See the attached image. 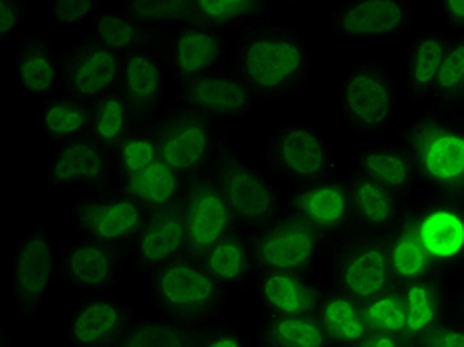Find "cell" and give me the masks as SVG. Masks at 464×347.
<instances>
[{
  "label": "cell",
  "instance_id": "obj_52",
  "mask_svg": "<svg viewBox=\"0 0 464 347\" xmlns=\"http://www.w3.org/2000/svg\"><path fill=\"white\" fill-rule=\"evenodd\" d=\"M407 347H427L425 342H407Z\"/></svg>",
  "mask_w": 464,
  "mask_h": 347
},
{
  "label": "cell",
  "instance_id": "obj_23",
  "mask_svg": "<svg viewBox=\"0 0 464 347\" xmlns=\"http://www.w3.org/2000/svg\"><path fill=\"white\" fill-rule=\"evenodd\" d=\"M110 181V153L103 151L88 135L56 147L48 163L46 185L52 191H64L70 187L100 191V188H108Z\"/></svg>",
  "mask_w": 464,
  "mask_h": 347
},
{
  "label": "cell",
  "instance_id": "obj_19",
  "mask_svg": "<svg viewBox=\"0 0 464 347\" xmlns=\"http://www.w3.org/2000/svg\"><path fill=\"white\" fill-rule=\"evenodd\" d=\"M128 252L76 236L58 255V282L82 296L108 294L120 280Z\"/></svg>",
  "mask_w": 464,
  "mask_h": 347
},
{
  "label": "cell",
  "instance_id": "obj_32",
  "mask_svg": "<svg viewBox=\"0 0 464 347\" xmlns=\"http://www.w3.org/2000/svg\"><path fill=\"white\" fill-rule=\"evenodd\" d=\"M383 236L387 245L389 265H392L397 286H405V284L411 282L439 276L417 236L413 215H411V203L407 205L403 213H401L397 223L389 228Z\"/></svg>",
  "mask_w": 464,
  "mask_h": 347
},
{
  "label": "cell",
  "instance_id": "obj_35",
  "mask_svg": "<svg viewBox=\"0 0 464 347\" xmlns=\"http://www.w3.org/2000/svg\"><path fill=\"white\" fill-rule=\"evenodd\" d=\"M255 347H332V342L315 313H265L256 323Z\"/></svg>",
  "mask_w": 464,
  "mask_h": 347
},
{
  "label": "cell",
  "instance_id": "obj_18",
  "mask_svg": "<svg viewBox=\"0 0 464 347\" xmlns=\"http://www.w3.org/2000/svg\"><path fill=\"white\" fill-rule=\"evenodd\" d=\"M140 318L128 302L110 294H88L64 320V347H113Z\"/></svg>",
  "mask_w": 464,
  "mask_h": 347
},
{
  "label": "cell",
  "instance_id": "obj_48",
  "mask_svg": "<svg viewBox=\"0 0 464 347\" xmlns=\"http://www.w3.org/2000/svg\"><path fill=\"white\" fill-rule=\"evenodd\" d=\"M439 13L445 20L447 33L464 34V0H445L439 3Z\"/></svg>",
  "mask_w": 464,
  "mask_h": 347
},
{
  "label": "cell",
  "instance_id": "obj_41",
  "mask_svg": "<svg viewBox=\"0 0 464 347\" xmlns=\"http://www.w3.org/2000/svg\"><path fill=\"white\" fill-rule=\"evenodd\" d=\"M160 161H161V155H160V145H157L155 135L151 131L131 133L130 138L118 147V149H113L110 153V171H111L110 187L137 177Z\"/></svg>",
  "mask_w": 464,
  "mask_h": 347
},
{
  "label": "cell",
  "instance_id": "obj_10",
  "mask_svg": "<svg viewBox=\"0 0 464 347\" xmlns=\"http://www.w3.org/2000/svg\"><path fill=\"white\" fill-rule=\"evenodd\" d=\"M155 42L169 80L179 86L225 70L228 64L230 42L227 34L198 18L161 30Z\"/></svg>",
  "mask_w": 464,
  "mask_h": 347
},
{
  "label": "cell",
  "instance_id": "obj_11",
  "mask_svg": "<svg viewBox=\"0 0 464 347\" xmlns=\"http://www.w3.org/2000/svg\"><path fill=\"white\" fill-rule=\"evenodd\" d=\"M417 236L437 275L464 276V197L427 195L411 203Z\"/></svg>",
  "mask_w": 464,
  "mask_h": 347
},
{
  "label": "cell",
  "instance_id": "obj_47",
  "mask_svg": "<svg viewBox=\"0 0 464 347\" xmlns=\"http://www.w3.org/2000/svg\"><path fill=\"white\" fill-rule=\"evenodd\" d=\"M425 343L427 347H464V320L452 315Z\"/></svg>",
  "mask_w": 464,
  "mask_h": 347
},
{
  "label": "cell",
  "instance_id": "obj_7",
  "mask_svg": "<svg viewBox=\"0 0 464 347\" xmlns=\"http://www.w3.org/2000/svg\"><path fill=\"white\" fill-rule=\"evenodd\" d=\"M260 165L278 183L298 187L337 173L325 133L312 123L286 121L274 128L260 149Z\"/></svg>",
  "mask_w": 464,
  "mask_h": 347
},
{
  "label": "cell",
  "instance_id": "obj_8",
  "mask_svg": "<svg viewBox=\"0 0 464 347\" xmlns=\"http://www.w3.org/2000/svg\"><path fill=\"white\" fill-rule=\"evenodd\" d=\"M258 272H304L318 275L328 266L335 238L305 225L288 210L258 233L250 235Z\"/></svg>",
  "mask_w": 464,
  "mask_h": 347
},
{
  "label": "cell",
  "instance_id": "obj_44",
  "mask_svg": "<svg viewBox=\"0 0 464 347\" xmlns=\"http://www.w3.org/2000/svg\"><path fill=\"white\" fill-rule=\"evenodd\" d=\"M50 14L64 30H73L88 20H96L102 14V5L98 0H76V3H50Z\"/></svg>",
  "mask_w": 464,
  "mask_h": 347
},
{
  "label": "cell",
  "instance_id": "obj_50",
  "mask_svg": "<svg viewBox=\"0 0 464 347\" xmlns=\"http://www.w3.org/2000/svg\"><path fill=\"white\" fill-rule=\"evenodd\" d=\"M452 310H455V315L464 320V276L459 278L457 288L452 290Z\"/></svg>",
  "mask_w": 464,
  "mask_h": 347
},
{
  "label": "cell",
  "instance_id": "obj_21",
  "mask_svg": "<svg viewBox=\"0 0 464 347\" xmlns=\"http://www.w3.org/2000/svg\"><path fill=\"white\" fill-rule=\"evenodd\" d=\"M171 101L203 115L210 121L227 125L228 121L246 118L258 100L252 96L235 73L225 68L181 83Z\"/></svg>",
  "mask_w": 464,
  "mask_h": 347
},
{
  "label": "cell",
  "instance_id": "obj_46",
  "mask_svg": "<svg viewBox=\"0 0 464 347\" xmlns=\"http://www.w3.org/2000/svg\"><path fill=\"white\" fill-rule=\"evenodd\" d=\"M198 347H255V345L242 335V332L237 328V325L218 323L215 328L207 330Z\"/></svg>",
  "mask_w": 464,
  "mask_h": 347
},
{
  "label": "cell",
  "instance_id": "obj_49",
  "mask_svg": "<svg viewBox=\"0 0 464 347\" xmlns=\"http://www.w3.org/2000/svg\"><path fill=\"white\" fill-rule=\"evenodd\" d=\"M357 347H407V340L389 333H369Z\"/></svg>",
  "mask_w": 464,
  "mask_h": 347
},
{
  "label": "cell",
  "instance_id": "obj_25",
  "mask_svg": "<svg viewBox=\"0 0 464 347\" xmlns=\"http://www.w3.org/2000/svg\"><path fill=\"white\" fill-rule=\"evenodd\" d=\"M405 302V340L427 342L442 323L449 322L452 310V290L449 280L432 276L399 286Z\"/></svg>",
  "mask_w": 464,
  "mask_h": 347
},
{
  "label": "cell",
  "instance_id": "obj_38",
  "mask_svg": "<svg viewBox=\"0 0 464 347\" xmlns=\"http://www.w3.org/2000/svg\"><path fill=\"white\" fill-rule=\"evenodd\" d=\"M207 330L169 318L140 315L113 347H198Z\"/></svg>",
  "mask_w": 464,
  "mask_h": 347
},
{
  "label": "cell",
  "instance_id": "obj_14",
  "mask_svg": "<svg viewBox=\"0 0 464 347\" xmlns=\"http://www.w3.org/2000/svg\"><path fill=\"white\" fill-rule=\"evenodd\" d=\"M121 72L123 56L88 33L60 52L58 92L92 103L120 88Z\"/></svg>",
  "mask_w": 464,
  "mask_h": 347
},
{
  "label": "cell",
  "instance_id": "obj_39",
  "mask_svg": "<svg viewBox=\"0 0 464 347\" xmlns=\"http://www.w3.org/2000/svg\"><path fill=\"white\" fill-rule=\"evenodd\" d=\"M430 111L460 113L464 110V34L449 33V46L439 78L429 98Z\"/></svg>",
  "mask_w": 464,
  "mask_h": 347
},
{
  "label": "cell",
  "instance_id": "obj_6",
  "mask_svg": "<svg viewBox=\"0 0 464 347\" xmlns=\"http://www.w3.org/2000/svg\"><path fill=\"white\" fill-rule=\"evenodd\" d=\"M213 177L237 227L245 233H258L284 213V198L276 178L260 161L242 157L230 143L220 153Z\"/></svg>",
  "mask_w": 464,
  "mask_h": 347
},
{
  "label": "cell",
  "instance_id": "obj_33",
  "mask_svg": "<svg viewBox=\"0 0 464 347\" xmlns=\"http://www.w3.org/2000/svg\"><path fill=\"white\" fill-rule=\"evenodd\" d=\"M92 121V103L68 93L56 92L44 100L38 113V125L44 140L54 147L86 138Z\"/></svg>",
  "mask_w": 464,
  "mask_h": 347
},
{
  "label": "cell",
  "instance_id": "obj_31",
  "mask_svg": "<svg viewBox=\"0 0 464 347\" xmlns=\"http://www.w3.org/2000/svg\"><path fill=\"white\" fill-rule=\"evenodd\" d=\"M315 315L328 333L332 347H357L372 333L363 313V304L325 278Z\"/></svg>",
  "mask_w": 464,
  "mask_h": 347
},
{
  "label": "cell",
  "instance_id": "obj_12",
  "mask_svg": "<svg viewBox=\"0 0 464 347\" xmlns=\"http://www.w3.org/2000/svg\"><path fill=\"white\" fill-rule=\"evenodd\" d=\"M58 255L46 223H38L18 240L10 258V288L20 320H36L52 284L58 280Z\"/></svg>",
  "mask_w": 464,
  "mask_h": 347
},
{
  "label": "cell",
  "instance_id": "obj_40",
  "mask_svg": "<svg viewBox=\"0 0 464 347\" xmlns=\"http://www.w3.org/2000/svg\"><path fill=\"white\" fill-rule=\"evenodd\" d=\"M90 34L96 36L102 44L111 48L113 52H118L120 56H128L131 52L153 44L157 40V33L135 23L123 10L100 14L92 23Z\"/></svg>",
  "mask_w": 464,
  "mask_h": 347
},
{
  "label": "cell",
  "instance_id": "obj_1",
  "mask_svg": "<svg viewBox=\"0 0 464 347\" xmlns=\"http://www.w3.org/2000/svg\"><path fill=\"white\" fill-rule=\"evenodd\" d=\"M227 68L256 100H286L312 80V54L300 28L265 23L230 42Z\"/></svg>",
  "mask_w": 464,
  "mask_h": 347
},
{
  "label": "cell",
  "instance_id": "obj_45",
  "mask_svg": "<svg viewBox=\"0 0 464 347\" xmlns=\"http://www.w3.org/2000/svg\"><path fill=\"white\" fill-rule=\"evenodd\" d=\"M28 5L24 0H0V46H6L28 20Z\"/></svg>",
  "mask_w": 464,
  "mask_h": 347
},
{
  "label": "cell",
  "instance_id": "obj_9",
  "mask_svg": "<svg viewBox=\"0 0 464 347\" xmlns=\"http://www.w3.org/2000/svg\"><path fill=\"white\" fill-rule=\"evenodd\" d=\"M325 272V280L360 302L397 286L385 236L365 230H352L335 240Z\"/></svg>",
  "mask_w": 464,
  "mask_h": 347
},
{
  "label": "cell",
  "instance_id": "obj_20",
  "mask_svg": "<svg viewBox=\"0 0 464 347\" xmlns=\"http://www.w3.org/2000/svg\"><path fill=\"white\" fill-rule=\"evenodd\" d=\"M137 275L151 276L173 262L188 256L181 205L147 213L140 233L125 246Z\"/></svg>",
  "mask_w": 464,
  "mask_h": 347
},
{
  "label": "cell",
  "instance_id": "obj_16",
  "mask_svg": "<svg viewBox=\"0 0 464 347\" xmlns=\"http://www.w3.org/2000/svg\"><path fill=\"white\" fill-rule=\"evenodd\" d=\"M179 205L183 210L187 246L191 258H200L218 240L238 228L213 173L188 181Z\"/></svg>",
  "mask_w": 464,
  "mask_h": 347
},
{
  "label": "cell",
  "instance_id": "obj_28",
  "mask_svg": "<svg viewBox=\"0 0 464 347\" xmlns=\"http://www.w3.org/2000/svg\"><path fill=\"white\" fill-rule=\"evenodd\" d=\"M14 72L26 96L46 100L60 86V54L44 34L30 33L20 40Z\"/></svg>",
  "mask_w": 464,
  "mask_h": 347
},
{
  "label": "cell",
  "instance_id": "obj_34",
  "mask_svg": "<svg viewBox=\"0 0 464 347\" xmlns=\"http://www.w3.org/2000/svg\"><path fill=\"white\" fill-rule=\"evenodd\" d=\"M187 183V178L160 161L137 177L115 183L108 188H115V191L130 197L131 201L145 208L147 213H153V210L177 207L181 203Z\"/></svg>",
  "mask_w": 464,
  "mask_h": 347
},
{
  "label": "cell",
  "instance_id": "obj_42",
  "mask_svg": "<svg viewBox=\"0 0 464 347\" xmlns=\"http://www.w3.org/2000/svg\"><path fill=\"white\" fill-rule=\"evenodd\" d=\"M121 10L135 23L160 34L161 30L197 18L195 0H131Z\"/></svg>",
  "mask_w": 464,
  "mask_h": 347
},
{
  "label": "cell",
  "instance_id": "obj_4",
  "mask_svg": "<svg viewBox=\"0 0 464 347\" xmlns=\"http://www.w3.org/2000/svg\"><path fill=\"white\" fill-rule=\"evenodd\" d=\"M335 111L355 138H382L397 115V80L392 66L379 58L357 60L337 82Z\"/></svg>",
  "mask_w": 464,
  "mask_h": 347
},
{
  "label": "cell",
  "instance_id": "obj_30",
  "mask_svg": "<svg viewBox=\"0 0 464 347\" xmlns=\"http://www.w3.org/2000/svg\"><path fill=\"white\" fill-rule=\"evenodd\" d=\"M449 46L447 30H425L409 42L403 83L409 101H429Z\"/></svg>",
  "mask_w": 464,
  "mask_h": 347
},
{
  "label": "cell",
  "instance_id": "obj_51",
  "mask_svg": "<svg viewBox=\"0 0 464 347\" xmlns=\"http://www.w3.org/2000/svg\"><path fill=\"white\" fill-rule=\"evenodd\" d=\"M0 347H10L8 345V333H6L5 328H3V333H0Z\"/></svg>",
  "mask_w": 464,
  "mask_h": 347
},
{
  "label": "cell",
  "instance_id": "obj_3",
  "mask_svg": "<svg viewBox=\"0 0 464 347\" xmlns=\"http://www.w3.org/2000/svg\"><path fill=\"white\" fill-rule=\"evenodd\" d=\"M147 290L163 318L203 330L223 323L230 294L191 256L147 276Z\"/></svg>",
  "mask_w": 464,
  "mask_h": 347
},
{
  "label": "cell",
  "instance_id": "obj_43",
  "mask_svg": "<svg viewBox=\"0 0 464 347\" xmlns=\"http://www.w3.org/2000/svg\"><path fill=\"white\" fill-rule=\"evenodd\" d=\"M362 304L369 332L405 338V302L399 286L377 294Z\"/></svg>",
  "mask_w": 464,
  "mask_h": 347
},
{
  "label": "cell",
  "instance_id": "obj_22",
  "mask_svg": "<svg viewBox=\"0 0 464 347\" xmlns=\"http://www.w3.org/2000/svg\"><path fill=\"white\" fill-rule=\"evenodd\" d=\"M169 73L157 42L123 56L120 92L128 101L137 128H151L165 108Z\"/></svg>",
  "mask_w": 464,
  "mask_h": 347
},
{
  "label": "cell",
  "instance_id": "obj_15",
  "mask_svg": "<svg viewBox=\"0 0 464 347\" xmlns=\"http://www.w3.org/2000/svg\"><path fill=\"white\" fill-rule=\"evenodd\" d=\"M415 6L409 0H352L337 6L330 16V33L340 42L392 40L413 28Z\"/></svg>",
  "mask_w": 464,
  "mask_h": 347
},
{
  "label": "cell",
  "instance_id": "obj_27",
  "mask_svg": "<svg viewBox=\"0 0 464 347\" xmlns=\"http://www.w3.org/2000/svg\"><path fill=\"white\" fill-rule=\"evenodd\" d=\"M352 169L403 197L419 187L413 161L399 141H377L362 147L352 157Z\"/></svg>",
  "mask_w": 464,
  "mask_h": 347
},
{
  "label": "cell",
  "instance_id": "obj_29",
  "mask_svg": "<svg viewBox=\"0 0 464 347\" xmlns=\"http://www.w3.org/2000/svg\"><path fill=\"white\" fill-rule=\"evenodd\" d=\"M227 292H245L256 280L250 233L237 228L198 258Z\"/></svg>",
  "mask_w": 464,
  "mask_h": 347
},
{
  "label": "cell",
  "instance_id": "obj_5",
  "mask_svg": "<svg viewBox=\"0 0 464 347\" xmlns=\"http://www.w3.org/2000/svg\"><path fill=\"white\" fill-rule=\"evenodd\" d=\"M150 131L160 145L161 161L187 181L213 173L220 153L230 143L225 125L173 101L165 103Z\"/></svg>",
  "mask_w": 464,
  "mask_h": 347
},
{
  "label": "cell",
  "instance_id": "obj_24",
  "mask_svg": "<svg viewBox=\"0 0 464 347\" xmlns=\"http://www.w3.org/2000/svg\"><path fill=\"white\" fill-rule=\"evenodd\" d=\"M252 288L265 313L308 315L318 312L324 280L304 272H258Z\"/></svg>",
  "mask_w": 464,
  "mask_h": 347
},
{
  "label": "cell",
  "instance_id": "obj_13",
  "mask_svg": "<svg viewBox=\"0 0 464 347\" xmlns=\"http://www.w3.org/2000/svg\"><path fill=\"white\" fill-rule=\"evenodd\" d=\"M80 238L125 248L140 233L147 210L115 188H100L78 197L68 207Z\"/></svg>",
  "mask_w": 464,
  "mask_h": 347
},
{
  "label": "cell",
  "instance_id": "obj_17",
  "mask_svg": "<svg viewBox=\"0 0 464 347\" xmlns=\"http://www.w3.org/2000/svg\"><path fill=\"white\" fill-rule=\"evenodd\" d=\"M284 210L335 240L353 230L350 191L345 177L340 173L292 187L284 198Z\"/></svg>",
  "mask_w": 464,
  "mask_h": 347
},
{
  "label": "cell",
  "instance_id": "obj_36",
  "mask_svg": "<svg viewBox=\"0 0 464 347\" xmlns=\"http://www.w3.org/2000/svg\"><path fill=\"white\" fill-rule=\"evenodd\" d=\"M197 18L220 33H248L270 20L272 5L266 0H195Z\"/></svg>",
  "mask_w": 464,
  "mask_h": 347
},
{
  "label": "cell",
  "instance_id": "obj_2",
  "mask_svg": "<svg viewBox=\"0 0 464 347\" xmlns=\"http://www.w3.org/2000/svg\"><path fill=\"white\" fill-rule=\"evenodd\" d=\"M419 188L435 197H464V113L429 111L399 131Z\"/></svg>",
  "mask_w": 464,
  "mask_h": 347
},
{
  "label": "cell",
  "instance_id": "obj_26",
  "mask_svg": "<svg viewBox=\"0 0 464 347\" xmlns=\"http://www.w3.org/2000/svg\"><path fill=\"white\" fill-rule=\"evenodd\" d=\"M345 181L353 210V230L385 235L411 203L409 197L399 195L353 169L345 175Z\"/></svg>",
  "mask_w": 464,
  "mask_h": 347
},
{
  "label": "cell",
  "instance_id": "obj_37",
  "mask_svg": "<svg viewBox=\"0 0 464 347\" xmlns=\"http://www.w3.org/2000/svg\"><path fill=\"white\" fill-rule=\"evenodd\" d=\"M137 123L131 115L128 101L123 100L120 90L105 93L100 100L92 101V121L88 138L96 141L103 151L113 149L135 133Z\"/></svg>",
  "mask_w": 464,
  "mask_h": 347
}]
</instances>
